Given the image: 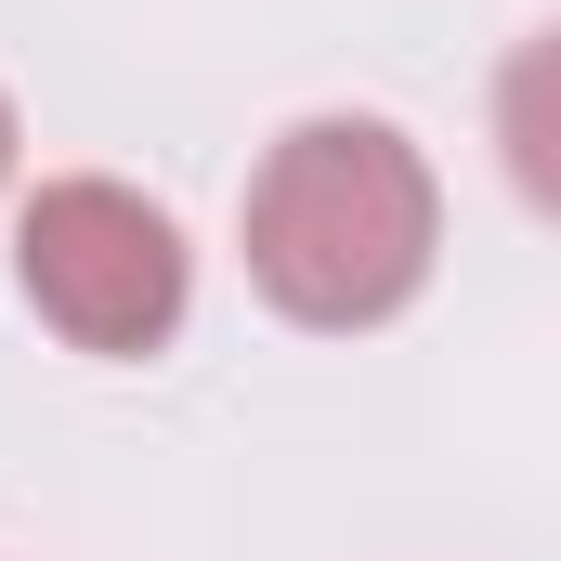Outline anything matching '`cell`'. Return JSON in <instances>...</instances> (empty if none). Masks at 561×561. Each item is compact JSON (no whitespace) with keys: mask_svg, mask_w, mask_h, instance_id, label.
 <instances>
[{"mask_svg":"<svg viewBox=\"0 0 561 561\" xmlns=\"http://www.w3.org/2000/svg\"><path fill=\"white\" fill-rule=\"evenodd\" d=\"M249 287L275 300L287 327L353 340L392 327L444 262V183L392 118H300V131L249 170Z\"/></svg>","mask_w":561,"mask_h":561,"instance_id":"cell-1","label":"cell"},{"mask_svg":"<svg viewBox=\"0 0 561 561\" xmlns=\"http://www.w3.org/2000/svg\"><path fill=\"white\" fill-rule=\"evenodd\" d=\"M13 275L39 300V327L66 353H105V366H144L183 340V300H196V249L183 222L144 196V183H105V170H66L13 209Z\"/></svg>","mask_w":561,"mask_h":561,"instance_id":"cell-2","label":"cell"},{"mask_svg":"<svg viewBox=\"0 0 561 561\" xmlns=\"http://www.w3.org/2000/svg\"><path fill=\"white\" fill-rule=\"evenodd\" d=\"M496 157H510V183L561 222V26L496 66Z\"/></svg>","mask_w":561,"mask_h":561,"instance_id":"cell-3","label":"cell"},{"mask_svg":"<svg viewBox=\"0 0 561 561\" xmlns=\"http://www.w3.org/2000/svg\"><path fill=\"white\" fill-rule=\"evenodd\" d=\"M13 157H26V131H13V92H0V196H13Z\"/></svg>","mask_w":561,"mask_h":561,"instance_id":"cell-4","label":"cell"}]
</instances>
